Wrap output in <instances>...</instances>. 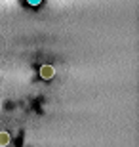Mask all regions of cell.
<instances>
[{"label":"cell","mask_w":139,"mask_h":147,"mask_svg":"<svg viewBox=\"0 0 139 147\" xmlns=\"http://www.w3.org/2000/svg\"><path fill=\"white\" fill-rule=\"evenodd\" d=\"M10 140H11V138H10L8 132H4V130L0 132V147H8V145H10Z\"/></svg>","instance_id":"obj_2"},{"label":"cell","mask_w":139,"mask_h":147,"mask_svg":"<svg viewBox=\"0 0 139 147\" xmlns=\"http://www.w3.org/2000/svg\"><path fill=\"white\" fill-rule=\"evenodd\" d=\"M29 2H31V4H38V2H40V0H29Z\"/></svg>","instance_id":"obj_3"},{"label":"cell","mask_w":139,"mask_h":147,"mask_svg":"<svg viewBox=\"0 0 139 147\" xmlns=\"http://www.w3.org/2000/svg\"><path fill=\"white\" fill-rule=\"evenodd\" d=\"M54 75H55V67L54 65H42L40 67V76H42L44 80L54 78Z\"/></svg>","instance_id":"obj_1"}]
</instances>
